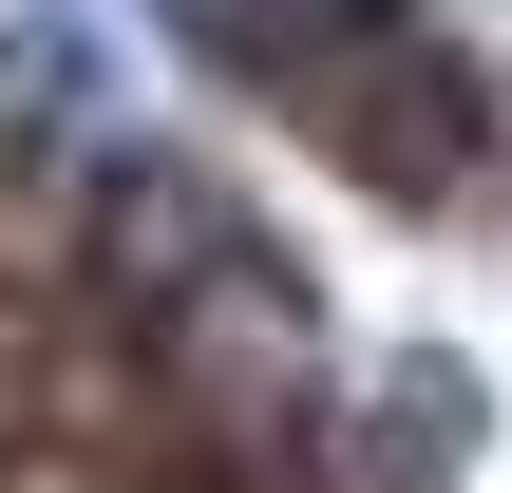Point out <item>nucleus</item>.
Instances as JSON below:
<instances>
[{
  "label": "nucleus",
  "instance_id": "nucleus-1",
  "mask_svg": "<svg viewBox=\"0 0 512 493\" xmlns=\"http://www.w3.org/2000/svg\"><path fill=\"white\" fill-rule=\"evenodd\" d=\"M190 57L247 76L380 209H512V114L437 0H190Z\"/></svg>",
  "mask_w": 512,
  "mask_h": 493
}]
</instances>
